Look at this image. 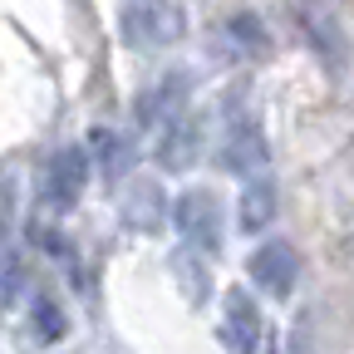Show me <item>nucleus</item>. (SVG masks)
<instances>
[{"label": "nucleus", "instance_id": "1", "mask_svg": "<svg viewBox=\"0 0 354 354\" xmlns=\"http://www.w3.org/2000/svg\"><path fill=\"white\" fill-rule=\"evenodd\" d=\"M221 167L236 172V177H261V167L271 162V143H266V128H261V113L246 94H232L227 99V113H221V148H216Z\"/></svg>", "mask_w": 354, "mask_h": 354}, {"label": "nucleus", "instance_id": "2", "mask_svg": "<svg viewBox=\"0 0 354 354\" xmlns=\"http://www.w3.org/2000/svg\"><path fill=\"white\" fill-rule=\"evenodd\" d=\"M118 35L138 55L172 50L183 39V10H177V0H128L123 15H118Z\"/></svg>", "mask_w": 354, "mask_h": 354}, {"label": "nucleus", "instance_id": "3", "mask_svg": "<svg viewBox=\"0 0 354 354\" xmlns=\"http://www.w3.org/2000/svg\"><path fill=\"white\" fill-rule=\"evenodd\" d=\"M290 20L300 30V39L315 50V59L325 69H339L344 55H349V35H344V20H339V6L335 0H290Z\"/></svg>", "mask_w": 354, "mask_h": 354}, {"label": "nucleus", "instance_id": "4", "mask_svg": "<svg viewBox=\"0 0 354 354\" xmlns=\"http://www.w3.org/2000/svg\"><path fill=\"white\" fill-rule=\"evenodd\" d=\"M88 172H94V153H84V148L50 153L44 167H39V202L50 212H69L88 187Z\"/></svg>", "mask_w": 354, "mask_h": 354}, {"label": "nucleus", "instance_id": "5", "mask_svg": "<svg viewBox=\"0 0 354 354\" xmlns=\"http://www.w3.org/2000/svg\"><path fill=\"white\" fill-rule=\"evenodd\" d=\"M172 221H177V236H183L192 251H216L221 246V202L212 187H192L172 202Z\"/></svg>", "mask_w": 354, "mask_h": 354}, {"label": "nucleus", "instance_id": "6", "mask_svg": "<svg viewBox=\"0 0 354 354\" xmlns=\"http://www.w3.org/2000/svg\"><path fill=\"white\" fill-rule=\"evenodd\" d=\"M187 104H192V74H187V69H167L158 84H148L143 94H138L133 113H138V123H143L148 133H158V128H167L172 118H183Z\"/></svg>", "mask_w": 354, "mask_h": 354}, {"label": "nucleus", "instance_id": "7", "mask_svg": "<svg viewBox=\"0 0 354 354\" xmlns=\"http://www.w3.org/2000/svg\"><path fill=\"white\" fill-rule=\"evenodd\" d=\"M246 276L271 295V300H286L295 290V281H300V256L286 241H261L251 251V261H246Z\"/></svg>", "mask_w": 354, "mask_h": 354}, {"label": "nucleus", "instance_id": "8", "mask_svg": "<svg viewBox=\"0 0 354 354\" xmlns=\"http://www.w3.org/2000/svg\"><path fill=\"white\" fill-rule=\"evenodd\" d=\"M216 335H221V344H227V354H256V344H261V305L246 290H227Z\"/></svg>", "mask_w": 354, "mask_h": 354}, {"label": "nucleus", "instance_id": "9", "mask_svg": "<svg viewBox=\"0 0 354 354\" xmlns=\"http://www.w3.org/2000/svg\"><path fill=\"white\" fill-rule=\"evenodd\" d=\"M153 143H158V162H162V167L183 172V167H192V162L202 158V123H197L192 113H183V118H172L167 128H158Z\"/></svg>", "mask_w": 354, "mask_h": 354}, {"label": "nucleus", "instance_id": "10", "mask_svg": "<svg viewBox=\"0 0 354 354\" xmlns=\"http://www.w3.org/2000/svg\"><path fill=\"white\" fill-rule=\"evenodd\" d=\"M25 335L35 344H59L69 335V310L50 295V290H35L30 295V320H25Z\"/></svg>", "mask_w": 354, "mask_h": 354}, {"label": "nucleus", "instance_id": "11", "mask_svg": "<svg viewBox=\"0 0 354 354\" xmlns=\"http://www.w3.org/2000/svg\"><path fill=\"white\" fill-rule=\"evenodd\" d=\"M133 162H138V148H133V138H128L123 128H99L94 133V167L109 177V183L128 177Z\"/></svg>", "mask_w": 354, "mask_h": 354}, {"label": "nucleus", "instance_id": "12", "mask_svg": "<svg viewBox=\"0 0 354 354\" xmlns=\"http://www.w3.org/2000/svg\"><path fill=\"white\" fill-rule=\"evenodd\" d=\"M221 35H227V50L236 59H266V55H271V35H266V25L251 10H236Z\"/></svg>", "mask_w": 354, "mask_h": 354}, {"label": "nucleus", "instance_id": "13", "mask_svg": "<svg viewBox=\"0 0 354 354\" xmlns=\"http://www.w3.org/2000/svg\"><path fill=\"white\" fill-rule=\"evenodd\" d=\"M271 216H276V187L266 177H251L241 187V202H236V227L241 232H266Z\"/></svg>", "mask_w": 354, "mask_h": 354}, {"label": "nucleus", "instance_id": "14", "mask_svg": "<svg viewBox=\"0 0 354 354\" xmlns=\"http://www.w3.org/2000/svg\"><path fill=\"white\" fill-rule=\"evenodd\" d=\"M123 216H128L138 232H153L158 221H162V192H158L153 183H138V187H133V197L123 202Z\"/></svg>", "mask_w": 354, "mask_h": 354}, {"label": "nucleus", "instance_id": "15", "mask_svg": "<svg viewBox=\"0 0 354 354\" xmlns=\"http://www.w3.org/2000/svg\"><path fill=\"white\" fill-rule=\"evenodd\" d=\"M177 276H183V295H187L192 305L207 300V271H202V266H192V271H187V256H177Z\"/></svg>", "mask_w": 354, "mask_h": 354}]
</instances>
